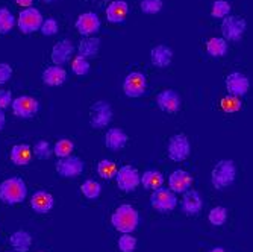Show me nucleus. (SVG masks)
<instances>
[{
  "label": "nucleus",
  "mask_w": 253,
  "mask_h": 252,
  "mask_svg": "<svg viewBox=\"0 0 253 252\" xmlns=\"http://www.w3.org/2000/svg\"><path fill=\"white\" fill-rule=\"evenodd\" d=\"M111 223L117 231L123 234H130L136 230L138 223H140V214L129 203H123L114 211L111 217Z\"/></svg>",
  "instance_id": "nucleus-1"
},
{
  "label": "nucleus",
  "mask_w": 253,
  "mask_h": 252,
  "mask_svg": "<svg viewBox=\"0 0 253 252\" xmlns=\"http://www.w3.org/2000/svg\"><path fill=\"white\" fill-rule=\"evenodd\" d=\"M28 187L25 181L18 176L8 178L0 184V201L6 205H15L26 199Z\"/></svg>",
  "instance_id": "nucleus-2"
},
{
  "label": "nucleus",
  "mask_w": 253,
  "mask_h": 252,
  "mask_svg": "<svg viewBox=\"0 0 253 252\" xmlns=\"http://www.w3.org/2000/svg\"><path fill=\"white\" fill-rule=\"evenodd\" d=\"M235 176H237V167L234 161H231V159H221L212 169L211 181L217 190H223L232 184L235 181Z\"/></svg>",
  "instance_id": "nucleus-3"
},
{
  "label": "nucleus",
  "mask_w": 253,
  "mask_h": 252,
  "mask_svg": "<svg viewBox=\"0 0 253 252\" xmlns=\"http://www.w3.org/2000/svg\"><path fill=\"white\" fill-rule=\"evenodd\" d=\"M42 14L37 9V8H26L25 11H21L17 20L18 29L23 34H34L37 31H40L41 25H42Z\"/></svg>",
  "instance_id": "nucleus-4"
},
{
  "label": "nucleus",
  "mask_w": 253,
  "mask_h": 252,
  "mask_svg": "<svg viewBox=\"0 0 253 252\" xmlns=\"http://www.w3.org/2000/svg\"><path fill=\"white\" fill-rule=\"evenodd\" d=\"M246 20L238 15H227L221 21V34L227 41H238L246 32Z\"/></svg>",
  "instance_id": "nucleus-5"
},
{
  "label": "nucleus",
  "mask_w": 253,
  "mask_h": 252,
  "mask_svg": "<svg viewBox=\"0 0 253 252\" xmlns=\"http://www.w3.org/2000/svg\"><path fill=\"white\" fill-rule=\"evenodd\" d=\"M150 203H152V207L159 213H170L176 208L177 198H176V193H173L170 189L161 187L153 192V195L150 198Z\"/></svg>",
  "instance_id": "nucleus-6"
},
{
  "label": "nucleus",
  "mask_w": 253,
  "mask_h": 252,
  "mask_svg": "<svg viewBox=\"0 0 253 252\" xmlns=\"http://www.w3.org/2000/svg\"><path fill=\"white\" fill-rule=\"evenodd\" d=\"M191 152V145L185 134H176L169 142V158L179 163L187 159Z\"/></svg>",
  "instance_id": "nucleus-7"
},
{
  "label": "nucleus",
  "mask_w": 253,
  "mask_h": 252,
  "mask_svg": "<svg viewBox=\"0 0 253 252\" xmlns=\"http://www.w3.org/2000/svg\"><path fill=\"white\" fill-rule=\"evenodd\" d=\"M112 120V108L108 102L105 101H99L96 102L89 109V125L96 128V129H102L105 126H108Z\"/></svg>",
  "instance_id": "nucleus-8"
},
{
  "label": "nucleus",
  "mask_w": 253,
  "mask_h": 252,
  "mask_svg": "<svg viewBox=\"0 0 253 252\" xmlns=\"http://www.w3.org/2000/svg\"><path fill=\"white\" fill-rule=\"evenodd\" d=\"M117 186L122 192H133L138 186H140V172L132 166H123L117 170Z\"/></svg>",
  "instance_id": "nucleus-9"
},
{
  "label": "nucleus",
  "mask_w": 253,
  "mask_h": 252,
  "mask_svg": "<svg viewBox=\"0 0 253 252\" xmlns=\"http://www.w3.org/2000/svg\"><path fill=\"white\" fill-rule=\"evenodd\" d=\"M12 112L20 119H32L40 109V103L37 99L31 96H20L11 103Z\"/></svg>",
  "instance_id": "nucleus-10"
},
{
  "label": "nucleus",
  "mask_w": 253,
  "mask_h": 252,
  "mask_svg": "<svg viewBox=\"0 0 253 252\" xmlns=\"http://www.w3.org/2000/svg\"><path fill=\"white\" fill-rule=\"evenodd\" d=\"M146 76L140 72L129 73L123 81V91L127 98H141L146 91Z\"/></svg>",
  "instance_id": "nucleus-11"
},
{
  "label": "nucleus",
  "mask_w": 253,
  "mask_h": 252,
  "mask_svg": "<svg viewBox=\"0 0 253 252\" xmlns=\"http://www.w3.org/2000/svg\"><path fill=\"white\" fill-rule=\"evenodd\" d=\"M85 163L78 156L68 155L65 158H59V161L56 163V172L62 178H76L84 172Z\"/></svg>",
  "instance_id": "nucleus-12"
},
{
  "label": "nucleus",
  "mask_w": 253,
  "mask_h": 252,
  "mask_svg": "<svg viewBox=\"0 0 253 252\" xmlns=\"http://www.w3.org/2000/svg\"><path fill=\"white\" fill-rule=\"evenodd\" d=\"M226 88H227V93L231 96H237V98L246 96L250 88L249 78L243 73L234 72L231 75H227L226 78Z\"/></svg>",
  "instance_id": "nucleus-13"
},
{
  "label": "nucleus",
  "mask_w": 253,
  "mask_h": 252,
  "mask_svg": "<svg viewBox=\"0 0 253 252\" xmlns=\"http://www.w3.org/2000/svg\"><path fill=\"white\" fill-rule=\"evenodd\" d=\"M75 26L81 35H85V37L93 35V34L99 32V29H100V18L94 12H85L78 17Z\"/></svg>",
  "instance_id": "nucleus-14"
},
{
  "label": "nucleus",
  "mask_w": 253,
  "mask_h": 252,
  "mask_svg": "<svg viewBox=\"0 0 253 252\" xmlns=\"http://www.w3.org/2000/svg\"><path fill=\"white\" fill-rule=\"evenodd\" d=\"M156 103H158L161 111L169 112V114H174L180 108V96L176 93L174 90H164L158 95Z\"/></svg>",
  "instance_id": "nucleus-15"
},
{
  "label": "nucleus",
  "mask_w": 253,
  "mask_h": 252,
  "mask_svg": "<svg viewBox=\"0 0 253 252\" xmlns=\"http://www.w3.org/2000/svg\"><path fill=\"white\" fill-rule=\"evenodd\" d=\"M193 184V178L185 170H174L169 178V187L173 193H185Z\"/></svg>",
  "instance_id": "nucleus-16"
},
{
  "label": "nucleus",
  "mask_w": 253,
  "mask_h": 252,
  "mask_svg": "<svg viewBox=\"0 0 253 252\" xmlns=\"http://www.w3.org/2000/svg\"><path fill=\"white\" fill-rule=\"evenodd\" d=\"M75 52V46L72 44V41L68 40H61L58 41L53 49H52V61L55 65H62L65 62H68V59L72 58Z\"/></svg>",
  "instance_id": "nucleus-17"
},
{
  "label": "nucleus",
  "mask_w": 253,
  "mask_h": 252,
  "mask_svg": "<svg viewBox=\"0 0 253 252\" xmlns=\"http://www.w3.org/2000/svg\"><path fill=\"white\" fill-rule=\"evenodd\" d=\"M182 210L185 214H197L202 211V207H203V201H202V196L197 190H187L183 193V198H182Z\"/></svg>",
  "instance_id": "nucleus-18"
},
{
  "label": "nucleus",
  "mask_w": 253,
  "mask_h": 252,
  "mask_svg": "<svg viewBox=\"0 0 253 252\" xmlns=\"http://www.w3.org/2000/svg\"><path fill=\"white\" fill-rule=\"evenodd\" d=\"M55 205V201H53V196L44 190H40V192H35L32 195V199H31V207L34 208V211H37L38 214H45L49 213Z\"/></svg>",
  "instance_id": "nucleus-19"
},
{
  "label": "nucleus",
  "mask_w": 253,
  "mask_h": 252,
  "mask_svg": "<svg viewBox=\"0 0 253 252\" xmlns=\"http://www.w3.org/2000/svg\"><path fill=\"white\" fill-rule=\"evenodd\" d=\"M129 135L120 128H111L105 135V146L109 151H120L126 146Z\"/></svg>",
  "instance_id": "nucleus-20"
},
{
  "label": "nucleus",
  "mask_w": 253,
  "mask_h": 252,
  "mask_svg": "<svg viewBox=\"0 0 253 252\" xmlns=\"http://www.w3.org/2000/svg\"><path fill=\"white\" fill-rule=\"evenodd\" d=\"M129 14V5L125 0H114L106 8V18L111 23H123Z\"/></svg>",
  "instance_id": "nucleus-21"
},
{
  "label": "nucleus",
  "mask_w": 253,
  "mask_h": 252,
  "mask_svg": "<svg viewBox=\"0 0 253 252\" xmlns=\"http://www.w3.org/2000/svg\"><path fill=\"white\" fill-rule=\"evenodd\" d=\"M150 59L153 62V65L159 67V68H166L170 65L171 59H173V52L170 48L164 44H159V46H155L150 52Z\"/></svg>",
  "instance_id": "nucleus-22"
},
{
  "label": "nucleus",
  "mask_w": 253,
  "mask_h": 252,
  "mask_svg": "<svg viewBox=\"0 0 253 252\" xmlns=\"http://www.w3.org/2000/svg\"><path fill=\"white\" fill-rule=\"evenodd\" d=\"M42 82L45 85H50V87H58L61 84L65 82L67 79V72L61 65H50L47 67L45 70L42 72Z\"/></svg>",
  "instance_id": "nucleus-23"
},
{
  "label": "nucleus",
  "mask_w": 253,
  "mask_h": 252,
  "mask_svg": "<svg viewBox=\"0 0 253 252\" xmlns=\"http://www.w3.org/2000/svg\"><path fill=\"white\" fill-rule=\"evenodd\" d=\"M32 159V148L29 145H15L11 149V161L15 166H28Z\"/></svg>",
  "instance_id": "nucleus-24"
},
{
  "label": "nucleus",
  "mask_w": 253,
  "mask_h": 252,
  "mask_svg": "<svg viewBox=\"0 0 253 252\" xmlns=\"http://www.w3.org/2000/svg\"><path fill=\"white\" fill-rule=\"evenodd\" d=\"M11 246L15 249V252H28L32 246V237L28 231H15L9 239Z\"/></svg>",
  "instance_id": "nucleus-25"
},
{
  "label": "nucleus",
  "mask_w": 253,
  "mask_h": 252,
  "mask_svg": "<svg viewBox=\"0 0 253 252\" xmlns=\"http://www.w3.org/2000/svg\"><path fill=\"white\" fill-rule=\"evenodd\" d=\"M140 184H143L144 189L155 192V190L163 187V184H164V176H163V173L158 172V170H147V172H144L141 175Z\"/></svg>",
  "instance_id": "nucleus-26"
},
{
  "label": "nucleus",
  "mask_w": 253,
  "mask_h": 252,
  "mask_svg": "<svg viewBox=\"0 0 253 252\" xmlns=\"http://www.w3.org/2000/svg\"><path fill=\"white\" fill-rule=\"evenodd\" d=\"M99 49H100V40L99 38H84L78 46L79 56H84L86 59L97 56Z\"/></svg>",
  "instance_id": "nucleus-27"
},
{
  "label": "nucleus",
  "mask_w": 253,
  "mask_h": 252,
  "mask_svg": "<svg viewBox=\"0 0 253 252\" xmlns=\"http://www.w3.org/2000/svg\"><path fill=\"white\" fill-rule=\"evenodd\" d=\"M206 52L214 58L224 56L227 52V41L221 37H214L206 43Z\"/></svg>",
  "instance_id": "nucleus-28"
},
{
  "label": "nucleus",
  "mask_w": 253,
  "mask_h": 252,
  "mask_svg": "<svg viewBox=\"0 0 253 252\" xmlns=\"http://www.w3.org/2000/svg\"><path fill=\"white\" fill-rule=\"evenodd\" d=\"M15 25V17L6 8H0V34L5 35L12 31Z\"/></svg>",
  "instance_id": "nucleus-29"
},
{
  "label": "nucleus",
  "mask_w": 253,
  "mask_h": 252,
  "mask_svg": "<svg viewBox=\"0 0 253 252\" xmlns=\"http://www.w3.org/2000/svg\"><path fill=\"white\" fill-rule=\"evenodd\" d=\"M81 190L84 193V196L89 201L93 199H97L100 196V192H102V187L97 181H93V179H86L84 184L81 186Z\"/></svg>",
  "instance_id": "nucleus-30"
},
{
  "label": "nucleus",
  "mask_w": 253,
  "mask_h": 252,
  "mask_svg": "<svg viewBox=\"0 0 253 252\" xmlns=\"http://www.w3.org/2000/svg\"><path fill=\"white\" fill-rule=\"evenodd\" d=\"M117 166L114 161H111V159H102V161L97 164V173L100 178L103 179H111L117 175Z\"/></svg>",
  "instance_id": "nucleus-31"
},
{
  "label": "nucleus",
  "mask_w": 253,
  "mask_h": 252,
  "mask_svg": "<svg viewBox=\"0 0 253 252\" xmlns=\"http://www.w3.org/2000/svg\"><path fill=\"white\" fill-rule=\"evenodd\" d=\"M220 106H221V109H223L224 112L232 114V112H238V111L241 109L243 103H241L240 98L229 95V96H226V98H223V99L220 101Z\"/></svg>",
  "instance_id": "nucleus-32"
},
{
  "label": "nucleus",
  "mask_w": 253,
  "mask_h": 252,
  "mask_svg": "<svg viewBox=\"0 0 253 252\" xmlns=\"http://www.w3.org/2000/svg\"><path fill=\"white\" fill-rule=\"evenodd\" d=\"M75 149V145L72 140H68V139H61L56 142V145L53 146V152L56 153V156L59 158H65L68 156Z\"/></svg>",
  "instance_id": "nucleus-33"
},
{
  "label": "nucleus",
  "mask_w": 253,
  "mask_h": 252,
  "mask_svg": "<svg viewBox=\"0 0 253 252\" xmlns=\"http://www.w3.org/2000/svg\"><path fill=\"white\" fill-rule=\"evenodd\" d=\"M34 153L38 159H49L50 155L53 153V148L50 146L49 142H45V140H40L35 143L34 146Z\"/></svg>",
  "instance_id": "nucleus-34"
},
{
  "label": "nucleus",
  "mask_w": 253,
  "mask_h": 252,
  "mask_svg": "<svg viewBox=\"0 0 253 252\" xmlns=\"http://www.w3.org/2000/svg\"><path fill=\"white\" fill-rule=\"evenodd\" d=\"M231 14V5H229L226 0H215L214 5H212V9H211V15L214 18H224Z\"/></svg>",
  "instance_id": "nucleus-35"
},
{
  "label": "nucleus",
  "mask_w": 253,
  "mask_h": 252,
  "mask_svg": "<svg viewBox=\"0 0 253 252\" xmlns=\"http://www.w3.org/2000/svg\"><path fill=\"white\" fill-rule=\"evenodd\" d=\"M208 219H210V222H211L214 226H221V225L226 222V219H227V211H226V208H223V207H215V208H212V210L210 211Z\"/></svg>",
  "instance_id": "nucleus-36"
},
{
  "label": "nucleus",
  "mask_w": 253,
  "mask_h": 252,
  "mask_svg": "<svg viewBox=\"0 0 253 252\" xmlns=\"http://www.w3.org/2000/svg\"><path fill=\"white\" fill-rule=\"evenodd\" d=\"M72 68H73V72H75L78 76H85V75L89 72V62H88L86 58L78 55V56L73 59Z\"/></svg>",
  "instance_id": "nucleus-37"
},
{
  "label": "nucleus",
  "mask_w": 253,
  "mask_h": 252,
  "mask_svg": "<svg viewBox=\"0 0 253 252\" xmlns=\"http://www.w3.org/2000/svg\"><path fill=\"white\" fill-rule=\"evenodd\" d=\"M140 6L144 14H156L163 9V0H141Z\"/></svg>",
  "instance_id": "nucleus-38"
},
{
  "label": "nucleus",
  "mask_w": 253,
  "mask_h": 252,
  "mask_svg": "<svg viewBox=\"0 0 253 252\" xmlns=\"http://www.w3.org/2000/svg\"><path fill=\"white\" fill-rule=\"evenodd\" d=\"M58 21L55 18H45L42 20V25L40 28L41 34L45 35V37H52L55 34H58Z\"/></svg>",
  "instance_id": "nucleus-39"
},
{
  "label": "nucleus",
  "mask_w": 253,
  "mask_h": 252,
  "mask_svg": "<svg viewBox=\"0 0 253 252\" xmlns=\"http://www.w3.org/2000/svg\"><path fill=\"white\" fill-rule=\"evenodd\" d=\"M119 248L122 252H135V248H136V239L129 236V234H125L119 239Z\"/></svg>",
  "instance_id": "nucleus-40"
},
{
  "label": "nucleus",
  "mask_w": 253,
  "mask_h": 252,
  "mask_svg": "<svg viewBox=\"0 0 253 252\" xmlns=\"http://www.w3.org/2000/svg\"><path fill=\"white\" fill-rule=\"evenodd\" d=\"M12 76V67L6 62H0V85L6 84Z\"/></svg>",
  "instance_id": "nucleus-41"
},
{
  "label": "nucleus",
  "mask_w": 253,
  "mask_h": 252,
  "mask_svg": "<svg viewBox=\"0 0 253 252\" xmlns=\"http://www.w3.org/2000/svg\"><path fill=\"white\" fill-rule=\"evenodd\" d=\"M12 103V95L8 90H0V109H5Z\"/></svg>",
  "instance_id": "nucleus-42"
},
{
  "label": "nucleus",
  "mask_w": 253,
  "mask_h": 252,
  "mask_svg": "<svg viewBox=\"0 0 253 252\" xmlns=\"http://www.w3.org/2000/svg\"><path fill=\"white\" fill-rule=\"evenodd\" d=\"M17 5L23 6V8H31L32 3H34V0H15Z\"/></svg>",
  "instance_id": "nucleus-43"
},
{
  "label": "nucleus",
  "mask_w": 253,
  "mask_h": 252,
  "mask_svg": "<svg viewBox=\"0 0 253 252\" xmlns=\"http://www.w3.org/2000/svg\"><path fill=\"white\" fill-rule=\"evenodd\" d=\"M5 123H6V116H5L3 109H0V131L5 128Z\"/></svg>",
  "instance_id": "nucleus-44"
},
{
  "label": "nucleus",
  "mask_w": 253,
  "mask_h": 252,
  "mask_svg": "<svg viewBox=\"0 0 253 252\" xmlns=\"http://www.w3.org/2000/svg\"><path fill=\"white\" fill-rule=\"evenodd\" d=\"M210 252H224V249H223V248H214V249L210 251Z\"/></svg>",
  "instance_id": "nucleus-45"
},
{
  "label": "nucleus",
  "mask_w": 253,
  "mask_h": 252,
  "mask_svg": "<svg viewBox=\"0 0 253 252\" xmlns=\"http://www.w3.org/2000/svg\"><path fill=\"white\" fill-rule=\"evenodd\" d=\"M41 2H44V3H53V2H56V0H41Z\"/></svg>",
  "instance_id": "nucleus-46"
},
{
  "label": "nucleus",
  "mask_w": 253,
  "mask_h": 252,
  "mask_svg": "<svg viewBox=\"0 0 253 252\" xmlns=\"http://www.w3.org/2000/svg\"><path fill=\"white\" fill-rule=\"evenodd\" d=\"M100 2H108V0H100Z\"/></svg>",
  "instance_id": "nucleus-47"
}]
</instances>
